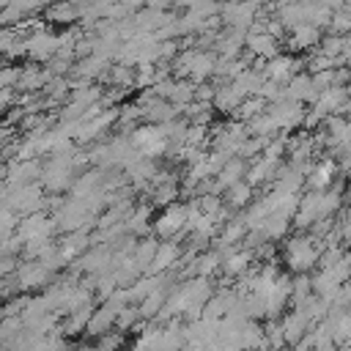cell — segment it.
<instances>
[{
  "label": "cell",
  "instance_id": "obj_1",
  "mask_svg": "<svg viewBox=\"0 0 351 351\" xmlns=\"http://www.w3.org/2000/svg\"><path fill=\"white\" fill-rule=\"evenodd\" d=\"M318 239L313 236H296L285 244V258H288V266L299 274H307L310 266L318 263V255H321V244H315Z\"/></svg>",
  "mask_w": 351,
  "mask_h": 351
},
{
  "label": "cell",
  "instance_id": "obj_2",
  "mask_svg": "<svg viewBox=\"0 0 351 351\" xmlns=\"http://www.w3.org/2000/svg\"><path fill=\"white\" fill-rule=\"evenodd\" d=\"M186 211H189V206H167V208L159 214V219L154 222L156 236H162V239H173V236H178V233L184 230Z\"/></svg>",
  "mask_w": 351,
  "mask_h": 351
},
{
  "label": "cell",
  "instance_id": "obj_3",
  "mask_svg": "<svg viewBox=\"0 0 351 351\" xmlns=\"http://www.w3.org/2000/svg\"><path fill=\"white\" fill-rule=\"evenodd\" d=\"M52 228H55V222H52L47 214L33 211V214H27L25 219L16 222V236L22 239V244L30 241V239H49Z\"/></svg>",
  "mask_w": 351,
  "mask_h": 351
},
{
  "label": "cell",
  "instance_id": "obj_4",
  "mask_svg": "<svg viewBox=\"0 0 351 351\" xmlns=\"http://www.w3.org/2000/svg\"><path fill=\"white\" fill-rule=\"evenodd\" d=\"M247 173V165H244V159H239V156H233V159H228L219 170H217V178L211 181V195L217 197L219 192H225V189H230L233 184H239L241 181V176Z\"/></svg>",
  "mask_w": 351,
  "mask_h": 351
},
{
  "label": "cell",
  "instance_id": "obj_5",
  "mask_svg": "<svg viewBox=\"0 0 351 351\" xmlns=\"http://www.w3.org/2000/svg\"><path fill=\"white\" fill-rule=\"evenodd\" d=\"M244 47H247V52L252 58H261V60H271V58L280 55V41H274L266 33H247Z\"/></svg>",
  "mask_w": 351,
  "mask_h": 351
},
{
  "label": "cell",
  "instance_id": "obj_6",
  "mask_svg": "<svg viewBox=\"0 0 351 351\" xmlns=\"http://www.w3.org/2000/svg\"><path fill=\"white\" fill-rule=\"evenodd\" d=\"M176 261H178V244L176 241H165V244L156 247V252H154V258H151L145 271L148 274H165Z\"/></svg>",
  "mask_w": 351,
  "mask_h": 351
},
{
  "label": "cell",
  "instance_id": "obj_7",
  "mask_svg": "<svg viewBox=\"0 0 351 351\" xmlns=\"http://www.w3.org/2000/svg\"><path fill=\"white\" fill-rule=\"evenodd\" d=\"M310 326H313V324H310V321H307L302 313H296V310H293V313H288V315L280 321L282 343H291V346H293V343H296V340H299V337H302V335H304Z\"/></svg>",
  "mask_w": 351,
  "mask_h": 351
},
{
  "label": "cell",
  "instance_id": "obj_8",
  "mask_svg": "<svg viewBox=\"0 0 351 351\" xmlns=\"http://www.w3.org/2000/svg\"><path fill=\"white\" fill-rule=\"evenodd\" d=\"M277 170H280V162L263 156V159H258L252 167H247V173H244L247 178H244V181H247L250 186H258V184H263V181H271V178L277 176Z\"/></svg>",
  "mask_w": 351,
  "mask_h": 351
},
{
  "label": "cell",
  "instance_id": "obj_9",
  "mask_svg": "<svg viewBox=\"0 0 351 351\" xmlns=\"http://www.w3.org/2000/svg\"><path fill=\"white\" fill-rule=\"evenodd\" d=\"M5 173H8L5 176L8 189L11 186H25V184H33V176H38V162H14Z\"/></svg>",
  "mask_w": 351,
  "mask_h": 351
},
{
  "label": "cell",
  "instance_id": "obj_10",
  "mask_svg": "<svg viewBox=\"0 0 351 351\" xmlns=\"http://www.w3.org/2000/svg\"><path fill=\"white\" fill-rule=\"evenodd\" d=\"M335 170H337V167H335L332 162H321V165L310 167V170H307L310 176H304L310 192H324V189H329V184H332V178H335Z\"/></svg>",
  "mask_w": 351,
  "mask_h": 351
},
{
  "label": "cell",
  "instance_id": "obj_11",
  "mask_svg": "<svg viewBox=\"0 0 351 351\" xmlns=\"http://www.w3.org/2000/svg\"><path fill=\"white\" fill-rule=\"evenodd\" d=\"M115 315H118V310L115 307H110V304H104L101 310H96V313H90V318H88V335H96V337H101V335H107V329L110 326H115Z\"/></svg>",
  "mask_w": 351,
  "mask_h": 351
},
{
  "label": "cell",
  "instance_id": "obj_12",
  "mask_svg": "<svg viewBox=\"0 0 351 351\" xmlns=\"http://www.w3.org/2000/svg\"><path fill=\"white\" fill-rule=\"evenodd\" d=\"M315 44H321V30L313 25H296L291 27V47L293 49H313Z\"/></svg>",
  "mask_w": 351,
  "mask_h": 351
},
{
  "label": "cell",
  "instance_id": "obj_13",
  "mask_svg": "<svg viewBox=\"0 0 351 351\" xmlns=\"http://www.w3.org/2000/svg\"><path fill=\"white\" fill-rule=\"evenodd\" d=\"M250 263H252V252L250 250H244V252H228V255H222L219 269H225V274H230V277H241L244 271H250Z\"/></svg>",
  "mask_w": 351,
  "mask_h": 351
},
{
  "label": "cell",
  "instance_id": "obj_14",
  "mask_svg": "<svg viewBox=\"0 0 351 351\" xmlns=\"http://www.w3.org/2000/svg\"><path fill=\"white\" fill-rule=\"evenodd\" d=\"M239 96L230 85H222V88H214V99H211V107H217L219 112H233L239 107Z\"/></svg>",
  "mask_w": 351,
  "mask_h": 351
},
{
  "label": "cell",
  "instance_id": "obj_15",
  "mask_svg": "<svg viewBox=\"0 0 351 351\" xmlns=\"http://www.w3.org/2000/svg\"><path fill=\"white\" fill-rule=\"evenodd\" d=\"M263 110H266V101H263V99H258V96H247V99H241V101H239V107H236L233 112H236L239 123H241V121H247V123H250V121H252V118H258Z\"/></svg>",
  "mask_w": 351,
  "mask_h": 351
},
{
  "label": "cell",
  "instance_id": "obj_16",
  "mask_svg": "<svg viewBox=\"0 0 351 351\" xmlns=\"http://www.w3.org/2000/svg\"><path fill=\"white\" fill-rule=\"evenodd\" d=\"M44 16L49 19V22H80V8L77 5H52V8H47L44 11Z\"/></svg>",
  "mask_w": 351,
  "mask_h": 351
},
{
  "label": "cell",
  "instance_id": "obj_17",
  "mask_svg": "<svg viewBox=\"0 0 351 351\" xmlns=\"http://www.w3.org/2000/svg\"><path fill=\"white\" fill-rule=\"evenodd\" d=\"M225 192H228V206H230V208H241V206H247L250 197H252V186H250L247 181H239V184H233V186L225 189Z\"/></svg>",
  "mask_w": 351,
  "mask_h": 351
},
{
  "label": "cell",
  "instance_id": "obj_18",
  "mask_svg": "<svg viewBox=\"0 0 351 351\" xmlns=\"http://www.w3.org/2000/svg\"><path fill=\"white\" fill-rule=\"evenodd\" d=\"M90 313H93V310H90V304H88V307H80V310H74V313H69L63 332H66V335H77V332H82V329L88 326Z\"/></svg>",
  "mask_w": 351,
  "mask_h": 351
},
{
  "label": "cell",
  "instance_id": "obj_19",
  "mask_svg": "<svg viewBox=\"0 0 351 351\" xmlns=\"http://www.w3.org/2000/svg\"><path fill=\"white\" fill-rule=\"evenodd\" d=\"M247 236V228L241 225V219L239 222H230L225 230H222V236H219V247H228V244H233V241H239V239H244Z\"/></svg>",
  "mask_w": 351,
  "mask_h": 351
},
{
  "label": "cell",
  "instance_id": "obj_20",
  "mask_svg": "<svg viewBox=\"0 0 351 351\" xmlns=\"http://www.w3.org/2000/svg\"><path fill=\"white\" fill-rule=\"evenodd\" d=\"M19 74H22V69H16V66H3V69H0V90L16 88Z\"/></svg>",
  "mask_w": 351,
  "mask_h": 351
},
{
  "label": "cell",
  "instance_id": "obj_21",
  "mask_svg": "<svg viewBox=\"0 0 351 351\" xmlns=\"http://www.w3.org/2000/svg\"><path fill=\"white\" fill-rule=\"evenodd\" d=\"M176 195H178L176 184H170V181H167V184H162V186L156 189V197H154V203H156V206H165V203H170Z\"/></svg>",
  "mask_w": 351,
  "mask_h": 351
},
{
  "label": "cell",
  "instance_id": "obj_22",
  "mask_svg": "<svg viewBox=\"0 0 351 351\" xmlns=\"http://www.w3.org/2000/svg\"><path fill=\"white\" fill-rule=\"evenodd\" d=\"M16 261L14 258H0V277H8V274H14L16 271Z\"/></svg>",
  "mask_w": 351,
  "mask_h": 351
},
{
  "label": "cell",
  "instance_id": "obj_23",
  "mask_svg": "<svg viewBox=\"0 0 351 351\" xmlns=\"http://www.w3.org/2000/svg\"><path fill=\"white\" fill-rule=\"evenodd\" d=\"M11 101H14V90H0V115L8 110Z\"/></svg>",
  "mask_w": 351,
  "mask_h": 351
},
{
  "label": "cell",
  "instance_id": "obj_24",
  "mask_svg": "<svg viewBox=\"0 0 351 351\" xmlns=\"http://www.w3.org/2000/svg\"><path fill=\"white\" fill-rule=\"evenodd\" d=\"M8 137H11V129H5V126H3V129H0V145H3Z\"/></svg>",
  "mask_w": 351,
  "mask_h": 351
}]
</instances>
